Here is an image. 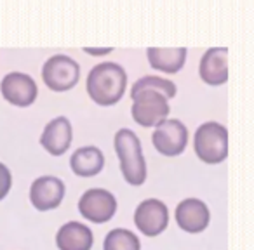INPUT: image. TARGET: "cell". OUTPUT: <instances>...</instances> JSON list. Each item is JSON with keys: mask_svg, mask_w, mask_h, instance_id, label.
<instances>
[{"mask_svg": "<svg viewBox=\"0 0 254 250\" xmlns=\"http://www.w3.org/2000/svg\"><path fill=\"white\" fill-rule=\"evenodd\" d=\"M127 87V73L120 64L106 61L96 64L87 75V94L96 104L112 106L122 99Z\"/></svg>", "mask_w": 254, "mask_h": 250, "instance_id": "cell-1", "label": "cell"}, {"mask_svg": "<svg viewBox=\"0 0 254 250\" xmlns=\"http://www.w3.org/2000/svg\"><path fill=\"white\" fill-rule=\"evenodd\" d=\"M113 146L120 160L124 179L132 186H141L146 181V162L138 136L131 129H120L115 134Z\"/></svg>", "mask_w": 254, "mask_h": 250, "instance_id": "cell-2", "label": "cell"}, {"mask_svg": "<svg viewBox=\"0 0 254 250\" xmlns=\"http://www.w3.org/2000/svg\"><path fill=\"white\" fill-rule=\"evenodd\" d=\"M195 155L204 163H221L228 156V131L218 122H205L193 138Z\"/></svg>", "mask_w": 254, "mask_h": 250, "instance_id": "cell-3", "label": "cell"}, {"mask_svg": "<svg viewBox=\"0 0 254 250\" xmlns=\"http://www.w3.org/2000/svg\"><path fill=\"white\" fill-rule=\"evenodd\" d=\"M80 78V66L70 56L56 54L51 56L42 66V80L54 92L70 91Z\"/></svg>", "mask_w": 254, "mask_h": 250, "instance_id": "cell-4", "label": "cell"}, {"mask_svg": "<svg viewBox=\"0 0 254 250\" xmlns=\"http://www.w3.org/2000/svg\"><path fill=\"white\" fill-rule=\"evenodd\" d=\"M132 118L143 127H155L169 115V99L160 92L143 91L132 98Z\"/></svg>", "mask_w": 254, "mask_h": 250, "instance_id": "cell-5", "label": "cell"}, {"mask_svg": "<svg viewBox=\"0 0 254 250\" xmlns=\"http://www.w3.org/2000/svg\"><path fill=\"white\" fill-rule=\"evenodd\" d=\"M155 150L164 156H178L188 145V129L176 118H166L155 125L152 134Z\"/></svg>", "mask_w": 254, "mask_h": 250, "instance_id": "cell-6", "label": "cell"}, {"mask_svg": "<svg viewBox=\"0 0 254 250\" xmlns=\"http://www.w3.org/2000/svg\"><path fill=\"white\" fill-rule=\"evenodd\" d=\"M78 210H80L82 217H85L87 221L103 224L115 215L117 200L110 191L101 190V188H92L80 197Z\"/></svg>", "mask_w": 254, "mask_h": 250, "instance_id": "cell-7", "label": "cell"}, {"mask_svg": "<svg viewBox=\"0 0 254 250\" xmlns=\"http://www.w3.org/2000/svg\"><path fill=\"white\" fill-rule=\"evenodd\" d=\"M0 92L7 102L19 106V108H26V106L35 102L39 89L30 75L21 73V71H12L2 78Z\"/></svg>", "mask_w": 254, "mask_h": 250, "instance_id": "cell-8", "label": "cell"}, {"mask_svg": "<svg viewBox=\"0 0 254 250\" xmlns=\"http://www.w3.org/2000/svg\"><path fill=\"white\" fill-rule=\"evenodd\" d=\"M169 210L166 203L157 198H150L138 205L134 212V224L145 236H157L167 228Z\"/></svg>", "mask_w": 254, "mask_h": 250, "instance_id": "cell-9", "label": "cell"}, {"mask_svg": "<svg viewBox=\"0 0 254 250\" xmlns=\"http://www.w3.org/2000/svg\"><path fill=\"white\" fill-rule=\"evenodd\" d=\"M64 197V184L54 176H42L33 181L30 188V201L40 212L60 207Z\"/></svg>", "mask_w": 254, "mask_h": 250, "instance_id": "cell-10", "label": "cell"}, {"mask_svg": "<svg viewBox=\"0 0 254 250\" xmlns=\"http://www.w3.org/2000/svg\"><path fill=\"white\" fill-rule=\"evenodd\" d=\"M71 134L73 131H71L70 120L66 116H56L44 127L42 136H40V145L53 156H61L70 148Z\"/></svg>", "mask_w": 254, "mask_h": 250, "instance_id": "cell-11", "label": "cell"}, {"mask_svg": "<svg viewBox=\"0 0 254 250\" xmlns=\"http://www.w3.org/2000/svg\"><path fill=\"white\" fill-rule=\"evenodd\" d=\"M209 214L207 205L197 198H187L180 201L176 207V222L183 231L187 233H200L209 226Z\"/></svg>", "mask_w": 254, "mask_h": 250, "instance_id": "cell-12", "label": "cell"}, {"mask_svg": "<svg viewBox=\"0 0 254 250\" xmlns=\"http://www.w3.org/2000/svg\"><path fill=\"white\" fill-rule=\"evenodd\" d=\"M228 49L226 47H212L207 49L200 59L198 73L207 85H223L228 80Z\"/></svg>", "mask_w": 254, "mask_h": 250, "instance_id": "cell-13", "label": "cell"}, {"mask_svg": "<svg viewBox=\"0 0 254 250\" xmlns=\"http://www.w3.org/2000/svg\"><path fill=\"white\" fill-rule=\"evenodd\" d=\"M56 245L60 250H91L92 231L82 222H66L58 231Z\"/></svg>", "mask_w": 254, "mask_h": 250, "instance_id": "cell-14", "label": "cell"}, {"mask_svg": "<svg viewBox=\"0 0 254 250\" xmlns=\"http://www.w3.org/2000/svg\"><path fill=\"white\" fill-rule=\"evenodd\" d=\"M146 57L153 70L164 73H178L187 61L185 47H148Z\"/></svg>", "mask_w": 254, "mask_h": 250, "instance_id": "cell-15", "label": "cell"}, {"mask_svg": "<svg viewBox=\"0 0 254 250\" xmlns=\"http://www.w3.org/2000/svg\"><path fill=\"white\" fill-rule=\"evenodd\" d=\"M105 167V155L96 146H84L78 148L70 156V169L78 177L98 176Z\"/></svg>", "mask_w": 254, "mask_h": 250, "instance_id": "cell-16", "label": "cell"}, {"mask_svg": "<svg viewBox=\"0 0 254 250\" xmlns=\"http://www.w3.org/2000/svg\"><path fill=\"white\" fill-rule=\"evenodd\" d=\"M143 91H155L160 92L166 99H173L176 96V85H174V82L167 80V78L148 75V77H143L134 82V85L131 89V98H134L136 94H139Z\"/></svg>", "mask_w": 254, "mask_h": 250, "instance_id": "cell-17", "label": "cell"}, {"mask_svg": "<svg viewBox=\"0 0 254 250\" xmlns=\"http://www.w3.org/2000/svg\"><path fill=\"white\" fill-rule=\"evenodd\" d=\"M105 250H141L139 240L129 229H112L105 238Z\"/></svg>", "mask_w": 254, "mask_h": 250, "instance_id": "cell-18", "label": "cell"}, {"mask_svg": "<svg viewBox=\"0 0 254 250\" xmlns=\"http://www.w3.org/2000/svg\"><path fill=\"white\" fill-rule=\"evenodd\" d=\"M11 184H12L11 170L4 163H0V200H4L7 197L9 190H11Z\"/></svg>", "mask_w": 254, "mask_h": 250, "instance_id": "cell-19", "label": "cell"}, {"mask_svg": "<svg viewBox=\"0 0 254 250\" xmlns=\"http://www.w3.org/2000/svg\"><path fill=\"white\" fill-rule=\"evenodd\" d=\"M84 52L92 54V56H103V54H110L112 52V47H103V49H94V47H84Z\"/></svg>", "mask_w": 254, "mask_h": 250, "instance_id": "cell-20", "label": "cell"}]
</instances>
